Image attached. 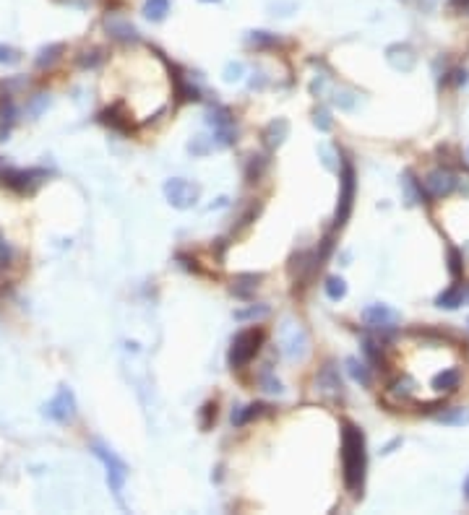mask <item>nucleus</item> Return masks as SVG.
<instances>
[{
	"mask_svg": "<svg viewBox=\"0 0 469 515\" xmlns=\"http://www.w3.org/2000/svg\"><path fill=\"white\" fill-rule=\"evenodd\" d=\"M341 466H344V484H347V489L352 495H360L362 484H365L368 453H365V435L350 422L341 429Z\"/></svg>",
	"mask_w": 469,
	"mask_h": 515,
	"instance_id": "f257e3e1",
	"label": "nucleus"
},
{
	"mask_svg": "<svg viewBox=\"0 0 469 515\" xmlns=\"http://www.w3.org/2000/svg\"><path fill=\"white\" fill-rule=\"evenodd\" d=\"M261 344H263V331H261V328H248V331H243L240 336H235L232 349H230L232 370H240V367L248 365L250 359L259 354Z\"/></svg>",
	"mask_w": 469,
	"mask_h": 515,
	"instance_id": "f03ea898",
	"label": "nucleus"
},
{
	"mask_svg": "<svg viewBox=\"0 0 469 515\" xmlns=\"http://www.w3.org/2000/svg\"><path fill=\"white\" fill-rule=\"evenodd\" d=\"M91 450H94V456L100 458L102 464H105V468H107V484H110V489L115 495H120L123 486H125V479H128V466H125V461H120V458L115 456V450H110V447L105 445V443H100V440L91 443Z\"/></svg>",
	"mask_w": 469,
	"mask_h": 515,
	"instance_id": "7ed1b4c3",
	"label": "nucleus"
},
{
	"mask_svg": "<svg viewBox=\"0 0 469 515\" xmlns=\"http://www.w3.org/2000/svg\"><path fill=\"white\" fill-rule=\"evenodd\" d=\"M162 190H164L167 203H170L172 208H180V211L196 206V200H199V185H193L190 180L170 177L167 182H164V188Z\"/></svg>",
	"mask_w": 469,
	"mask_h": 515,
	"instance_id": "20e7f679",
	"label": "nucleus"
},
{
	"mask_svg": "<svg viewBox=\"0 0 469 515\" xmlns=\"http://www.w3.org/2000/svg\"><path fill=\"white\" fill-rule=\"evenodd\" d=\"M355 193H357V180H355V167L350 161H344V169H341V193H339V206H337V216H334V224L341 227L347 224V219L352 214V203H355Z\"/></svg>",
	"mask_w": 469,
	"mask_h": 515,
	"instance_id": "39448f33",
	"label": "nucleus"
},
{
	"mask_svg": "<svg viewBox=\"0 0 469 515\" xmlns=\"http://www.w3.org/2000/svg\"><path fill=\"white\" fill-rule=\"evenodd\" d=\"M45 414L55 419V422H60V425L70 422L76 416V396H73V390L70 388H60L55 398L45 406Z\"/></svg>",
	"mask_w": 469,
	"mask_h": 515,
	"instance_id": "423d86ee",
	"label": "nucleus"
},
{
	"mask_svg": "<svg viewBox=\"0 0 469 515\" xmlns=\"http://www.w3.org/2000/svg\"><path fill=\"white\" fill-rule=\"evenodd\" d=\"M362 320H365V326L376 328V331H394L399 326L401 317L389 305H370V308L362 310Z\"/></svg>",
	"mask_w": 469,
	"mask_h": 515,
	"instance_id": "0eeeda50",
	"label": "nucleus"
},
{
	"mask_svg": "<svg viewBox=\"0 0 469 515\" xmlns=\"http://www.w3.org/2000/svg\"><path fill=\"white\" fill-rule=\"evenodd\" d=\"M34 177H45V172H37V169H29V172H24V169H3L0 172L3 185L19 190V193H29L34 188V182H40V180Z\"/></svg>",
	"mask_w": 469,
	"mask_h": 515,
	"instance_id": "6e6552de",
	"label": "nucleus"
},
{
	"mask_svg": "<svg viewBox=\"0 0 469 515\" xmlns=\"http://www.w3.org/2000/svg\"><path fill=\"white\" fill-rule=\"evenodd\" d=\"M456 185H459V180L454 177L449 169H436L425 180V188L430 190L433 198H446V196H451L456 190Z\"/></svg>",
	"mask_w": 469,
	"mask_h": 515,
	"instance_id": "1a4fd4ad",
	"label": "nucleus"
},
{
	"mask_svg": "<svg viewBox=\"0 0 469 515\" xmlns=\"http://www.w3.org/2000/svg\"><path fill=\"white\" fill-rule=\"evenodd\" d=\"M318 390L321 393H326V396H339L341 393V380H339V372H337V367L334 365H326L323 370L318 372Z\"/></svg>",
	"mask_w": 469,
	"mask_h": 515,
	"instance_id": "9d476101",
	"label": "nucleus"
},
{
	"mask_svg": "<svg viewBox=\"0 0 469 515\" xmlns=\"http://www.w3.org/2000/svg\"><path fill=\"white\" fill-rule=\"evenodd\" d=\"M459 370L456 367H446L443 372H438V375L433 377V388L436 390H440V393H454L456 388H459Z\"/></svg>",
	"mask_w": 469,
	"mask_h": 515,
	"instance_id": "9b49d317",
	"label": "nucleus"
},
{
	"mask_svg": "<svg viewBox=\"0 0 469 515\" xmlns=\"http://www.w3.org/2000/svg\"><path fill=\"white\" fill-rule=\"evenodd\" d=\"M438 422H440V425H449V427H464V425H469V409H464V406L446 409L443 414H438Z\"/></svg>",
	"mask_w": 469,
	"mask_h": 515,
	"instance_id": "f8f14e48",
	"label": "nucleus"
},
{
	"mask_svg": "<svg viewBox=\"0 0 469 515\" xmlns=\"http://www.w3.org/2000/svg\"><path fill=\"white\" fill-rule=\"evenodd\" d=\"M170 13V0H146L144 3V16L149 21H162Z\"/></svg>",
	"mask_w": 469,
	"mask_h": 515,
	"instance_id": "ddd939ff",
	"label": "nucleus"
},
{
	"mask_svg": "<svg viewBox=\"0 0 469 515\" xmlns=\"http://www.w3.org/2000/svg\"><path fill=\"white\" fill-rule=\"evenodd\" d=\"M438 308H446V310H456L459 305H464V289L461 287H451V289H446L443 294H440L438 299Z\"/></svg>",
	"mask_w": 469,
	"mask_h": 515,
	"instance_id": "4468645a",
	"label": "nucleus"
},
{
	"mask_svg": "<svg viewBox=\"0 0 469 515\" xmlns=\"http://www.w3.org/2000/svg\"><path fill=\"white\" fill-rule=\"evenodd\" d=\"M284 136H287V120H274L269 128H266V143H269L271 149L279 146L282 141H284Z\"/></svg>",
	"mask_w": 469,
	"mask_h": 515,
	"instance_id": "2eb2a0df",
	"label": "nucleus"
},
{
	"mask_svg": "<svg viewBox=\"0 0 469 515\" xmlns=\"http://www.w3.org/2000/svg\"><path fill=\"white\" fill-rule=\"evenodd\" d=\"M347 370H350V375H352V380H355V383H360V386H365V388L370 386V372H368V367L362 365L360 359H355V357L347 359Z\"/></svg>",
	"mask_w": 469,
	"mask_h": 515,
	"instance_id": "dca6fc26",
	"label": "nucleus"
},
{
	"mask_svg": "<svg viewBox=\"0 0 469 515\" xmlns=\"http://www.w3.org/2000/svg\"><path fill=\"white\" fill-rule=\"evenodd\" d=\"M326 294H329V299H334V302L344 299V294H347V284H344V278H339V276L326 278Z\"/></svg>",
	"mask_w": 469,
	"mask_h": 515,
	"instance_id": "f3484780",
	"label": "nucleus"
},
{
	"mask_svg": "<svg viewBox=\"0 0 469 515\" xmlns=\"http://www.w3.org/2000/svg\"><path fill=\"white\" fill-rule=\"evenodd\" d=\"M107 29H110V34H115L118 40H136V29L130 26V24H125V21H107Z\"/></svg>",
	"mask_w": 469,
	"mask_h": 515,
	"instance_id": "a211bd4d",
	"label": "nucleus"
},
{
	"mask_svg": "<svg viewBox=\"0 0 469 515\" xmlns=\"http://www.w3.org/2000/svg\"><path fill=\"white\" fill-rule=\"evenodd\" d=\"M266 406H261V404H250V406H245L243 411H238V414H232V425H248L250 419H256V416H261V411H263Z\"/></svg>",
	"mask_w": 469,
	"mask_h": 515,
	"instance_id": "6ab92c4d",
	"label": "nucleus"
},
{
	"mask_svg": "<svg viewBox=\"0 0 469 515\" xmlns=\"http://www.w3.org/2000/svg\"><path fill=\"white\" fill-rule=\"evenodd\" d=\"M0 120H3V130H0V136H6L10 128V122H13V102L10 100H3V104H0Z\"/></svg>",
	"mask_w": 469,
	"mask_h": 515,
	"instance_id": "aec40b11",
	"label": "nucleus"
},
{
	"mask_svg": "<svg viewBox=\"0 0 469 515\" xmlns=\"http://www.w3.org/2000/svg\"><path fill=\"white\" fill-rule=\"evenodd\" d=\"M60 52H63V45H52V47H47V50H42V55L37 58V68H45V65L55 63Z\"/></svg>",
	"mask_w": 469,
	"mask_h": 515,
	"instance_id": "412c9836",
	"label": "nucleus"
},
{
	"mask_svg": "<svg viewBox=\"0 0 469 515\" xmlns=\"http://www.w3.org/2000/svg\"><path fill=\"white\" fill-rule=\"evenodd\" d=\"M19 60H21L19 50H13V47H3V45H0V63H3V65H16Z\"/></svg>",
	"mask_w": 469,
	"mask_h": 515,
	"instance_id": "4be33fe9",
	"label": "nucleus"
},
{
	"mask_svg": "<svg viewBox=\"0 0 469 515\" xmlns=\"http://www.w3.org/2000/svg\"><path fill=\"white\" fill-rule=\"evenodd\" d=\"M250 45H274V42H277V40H274V37H271V34H269V31H253V34H250Z\"/></svg>",
	"mask_w": 469,
	"mask_h": 515,
	"instance_id": "5701e85b",
	"label": "nucleus"
},
{
	"mask_svg": "<svg viewBox=\"0 0 469 515\" xmlns=\"http://www.w3.org/2000/svg\"><path fill=\"white\" fill-rule=\"evenodd\" d=\"M451 276L454 278L461 276V255L456 250H451Z\"/></svg>",
	"mask_w": 469,
	"mask_h": 515,
	"instance_id": "b1692460",
	"label": "nucleus"
},
{
	"mask_svg": "<svg viewBox=\"0 0 469 515\" xmlns=\"http://www.w3.org/2000/svg\"><path fill=\"white\" fill-rule=\"evenodd\" d=\"M316 125H318L321 130H329L331 128V120H329V112H326V109L316 112Z\"/></svg>",
	"mask_w": 469,
	"mask_h": 515,
	"instance_id": "393cba45",
	"label": "nucleus"
},
{
	"mask_svg": "<svg viewBox=\"0 0 469 515\" xmlns=\"http://www.w3.org/2000/svg\"><path fill=\"white\" fill-rule=\"evenodd\" d=\"M269 312V308H253V310H248V312H238V320H245V317H263Z\"/></svg>",
	"mask_w": 469,
	"mask_h": 515,
	"instance_id": "a878e982",
	"label": "nucleus"
},
{
	"mask_svg": "<svg viewBox=\"0 0 469 515\" xmlns=\"http://www.w3.org/2000/svg\"><path fill=\"white\" fill-rule=\"evenodd\" d=\"M97 55H100V52H84V58H81L79 63L84 65V68H91V65H97V63L102 60V58H97Z\"/></svg>",
	"mask_w": 469,
	"mask_h": 515,
	"instance_id": "bb28decb",
	"label": "nucleus"
},
{
	"mask_svg": "<svg viewBox=\"0 0 469 515\" xmlns=\"http://www.w3.org/2000/svg\"><path fill=\"white\" fill-rule=\"evenodd\" d=\"M240 73H243V65H230V68H227V76H224V79H227V81H235V79H240Z\"/></svg>",
	"mask_w": 469,
	"mask_h": 515,
	"instance_id": "cd10ccee",
	"label": "nucleus"
},
{
	"mask_svg": "<svg viewBox=\"0 0 469 515\" xmlns=\"http://www.w3.org/2000/svg\"><path fill=\"white\" fill-rule=\"evenodd\" d=\"M464 497L469 500V476H467V482H464Z\"/></svg>",
	"mask_w": 469,
	"mask_h": 515,
	"instance_id": "c85d7f7f",
	"label": "nucleus"
},
{
	"mask_svg": "<svg viewBox=\"0 0 469 515\" xmlns=\"http://www.w3.org/2000/svg\"><path fill=\"white\" fill-rule=\"evenodd\" d=\"M203 3H217V0H203Z\"/></svg>",
	"mask_w": 469,
	"mask_h": 515,
	"instance_id": "c756f323",
	"label": "nucleus"
}]
</instances>
